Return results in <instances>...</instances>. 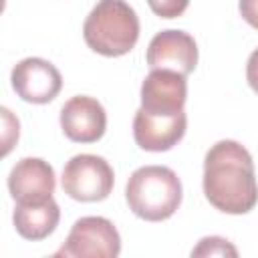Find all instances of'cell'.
<instances>
[{"label": "cell", "mask_w": 258, "mask_h": 258, "mask_svg": "<svg viewBox=\"0 0 258 258\" xmlns=\"http://www.w3.org/2000/svg\"><path fill=\"white\" fill-rule=\"evenodd\" d=\"M202 185L206 200L224 214L242 216L258 204L252 155L234 139H222L208 149Z\"/></svg>", "instance_id": "1"}, {"label": "cell", "mask_w": 258, "mask_h": 258, "mask_svg": "<svg viewBox=\"0 0 258 258\" xmlns=\"http://www.w3.org/2000/svg\"><path fill=\"white\" fill-rule=\"evenodd\" d=\"M183 189L177 173L165 165H143L135 169L125 185L129 210L145 222H163L181 206Z\"/></svg>", "instance_id": "2"}, {"label": "cell", "mask_w": 258, "mask_h": 258, "mask_svg": "<svg viewBox=\"0 0 258 258\" xmlns=\"http://www.w3.org/2000/svg\"><path fill=\"white\" fill-rule=\"evenodd\" d=\"M87 46L103 56H123L139 40V16L125 0H99L83 24Z\"/></svg>", "instance_id": "3"}, {"label": "cell", "mask_w": 258, "mask_h": 258, "mask_svg": "<svg viewBox=\"0 0 258 258\" xmlns=\"http://www.w3.org/2000/svg\"><path fill=\"white\" fill-rule=\"evenodd\" d=\"M62 191L77 202H103L115 185L111 163L93 153H81L67 161L60 177Z\"/></svg>", "instance_id": "4"}, {"label": "cell", "mask_w": 258, "mask_h": 258, "mask_svg": "<svg viewBox=\"0 0 258 258\" xmlns=\"http://www.w3.org/2000/svg\"><path fill=\"white\" fill-rule=\"evenodd\" d=\"M121 254V236L111 220L103 216L79 218L64 244L54 256L64 258H117Z\"/></svg>", "instance_id": "5"}, {"label": "cell", "mask_w": 258, "mask_h": 258, "mask_svg": "<svg viewBox=\"0 0 258 258\" xmlns=\"http://www.w3.org/2000/svg\"><path fill=\"white\" fill-rule=\"evenodd\" d=\"M10 83L16 95L32 105L54 101L62 89V77L58 69L40 56H28L16 62L10 73Z\"/></svg>", "instance_id": "6"}, {"label": "cell", "mask_w": 258, "mask_h": 258, "mask_svg": "<svg viewBox=\"0 0 258 258\" xmlns=\"http://www.w3.org/2000/svg\"><path fill=\"white\" fill-rule=\"evenodd\" d=\"M145 60L151 71L167 69L187 77L198 64V44L189 32L167 28L151 38Z\"/></svg>", "instance_id": "7"}, {"label": "cell", "mask_w": 258, "mask_h": 258, "mask_svg": "<svg viewBox=\"0 0 258 258\" xmlns=\"http://www.w3.org/2000/svg\"><path fill=\"white\" fill-rule=\"evenodd\" d=\"M187 129V115L185 111L175 115H161L149 113L145 109H137L133 117V139L143 151H169L175 147Z\"/></svg>", "instance_id": "8"}, {"label": "cell", "mask_w": 258, "mask_h": 258, "mask_svg": "<svg viewBox=\"0 0 258 258\" xmlns=\"http://www.w3.org/2000/svg\"><path fill=\"white\" fill-rule=\"evenodd\" d=\"M60 129L75 143H95L107 131L105 107L89 95L71 97L60 109Z\"/></svg>", "instance_id": "9"}, {"label": "cell", "mask_w": 258, "mask_h": 258, "mask_svg": "<svg viewBox=\"0 0 258 258\" xmlns=\"http://www.w3.org/2000/svg\"><path fill=\"white\" fill-rule=\"evenodd\" d=\"M54 187V169L40 157H22L8 173V191L16 204L44 202L52 198Z\"/></svg>", "instance_id": "10"}, {"label": "cell", "mask_w": 258, "mask_h": 258, "mask_svg": "<svg viewBox=\"0 0 258 258\" xmlns=\"http://www.w3.org/2000/svg\"><path fill=\"white\" fill-rule=\"evenodd\" d=\"M187 101V81L185 75L167 71V69H153L141 83V109L149 113L161 115H175L185 111Z\"/></svg>", "instance_id": "11"}, {"label": "cell", "mask_w": 258, "mask_h": 258, "mask_svg": "<svg viewBox=\"0 0 258 258\" xmlns=\"http://www.w3.org/2000/svg\"><path fill=\"white\" fill-rule=\"evenodd\" d=\"M58 220H60V208L54 202V198L34 204H16L12 214L16 232L30 242H40L48 238L56 230Z\"/></svg>", "instance_id": "12"}, {"label": "cell", "mask_w": 258, "mask_h": 258, "mask_svg": "<svg viewBox=\"0 0 258 258\" xmlns=\"http://www.w3.org/2000/svg\"><path fill=\"white\" fill-rule=\"evenodd\" d=\"M191 256H238V250L232 242L220 236H206L191 250Z\"/></svg>", "instance_id": "13"}, {"label": "cell", "mask_w": 258, "mask_h": 258, "mask_svg": "<svg viewBox=\"0 0 258 258\" xmlns=\"http://www.w3.org/2000/svg\"><path fill=\"white\" fill-rule=\"evenodd\" d=\"M149 8L153 14H157L159 18H177L185 12V8L189 6V0H147Z\"/></svg>", "instance_id": "14"}, {"label": "cell", "mask_w": 258, "mask_h": 258, "mask_svg": "<svg viewBox=\"0 0 258 258\" xmlns=\"http://www.w3.org/2000/svg\"><path fill=\"white\" fill-rule=\"evenodd\" d=\"M0 113H2V125H4V135H2V141H4V155H8L10 149H12V145L18 141L20 123H18V119L10 113V109L2 107Z\"/></svg>", "instance_id": "15"}, {"label": "cell", "mask_w": 258, "mask_h": 258, "mask_svg": "<svg viewBox=\"0 0 258 258\" xmlns=\"http://www.w3.org/2000/svg\"><path fill=\"white\" fill-rule=\"evenodd\" d=\"M238 10L240 16L258 30V0H238Z\"/></svg>", "instance_id": "16"}, {"label": "cell", "mask_w": 258, "mask_h": 258, "mask_svg": "<svg viewBox=\"0 0 258 258\" xmlns=\"http://www.w3.org/2000/svg\"><path fill=\"white\" fill-rule=\"evenodd\" d=\"M246 81L254 93H258V48H254L246 62Z\"/></svg>", "instance_id": "17"}]
</instances>
